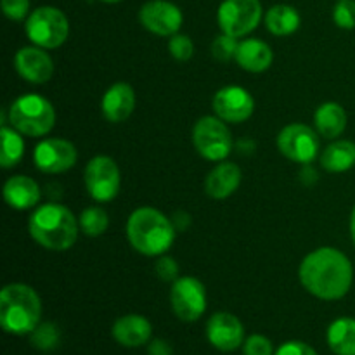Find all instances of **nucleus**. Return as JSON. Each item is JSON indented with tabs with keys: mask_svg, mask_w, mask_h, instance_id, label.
Listing matches in <instances>:
<instances>
[{
	"mask_svg": "<svg viewBox=\"0 0 355 355\" xmlns=\"http://www.w3.org/2000/svg\"><path fill=\"white\" fill-rule=\"evenodd\" d=\"M113 338L127 349H137V347L149 343L153 336V326L144 315L128 314L116 319L111 329Z\"/></svg>",
	"mask_w": 355,
	"mask_h": 355,
	"instance_id": "nucleus-17",
	"label": "nucleus"
},
{
	"mask_svg": "<svg viewBox=\"0 0 355 355\" xmlns=\"http://www.w3.org/2000/svg\"><path fill=\"white\" fill-rule=\"evenodd\" d=\"M31 238L35 243L51 252H64L76 243L80 224L78 218L68 208L58 203L38 207L28 220Z\"/></svg>",
	"mask_w": 355,
	"mask_h": 355,
	"instance_id": "nucleus-2",
	"label": "nucleus"
},
{
	"mask_svg": "<svg viewBox=\"0 0 355 355\" xmlns=\"http://www.w3.org/2000/svg\"><path fill=\"white\" fill-rule=\"evenodd\" d=\"M170 304L180 321L194 322L207 311V290L196 277H179L170 290Z\"/></svg>",
	"mask_w": 355,
	"mask_h": 355,
	"instance_id": "nucleus-11",
	"label": "nucleus"
},
{
	"mask_svg": "<svg viewBox=\"0 0 355 355\" xmlns=\"http://www.w3.org/2000/svg\"><path fill=\"white\" fill-rule=\"evenodd\" d=\"M300 14L286 3L272 6L266 14V26L276 37H288L300 28Z\"/></svg>",
	"mask_w": 355,
	"mask_h": 355,
	"instance_id": "nucleus-25",
	"label": "nucleus"
},
{
	"mask_svg": "<svg viewBox=\"0 0 355 355\" xmlns=\"http://www.w3.org/2000/svg\"><path fill=\"white\" fill-rule=\"evenodd\" d=\"M243 355H274V347L267 336L250 335L243 343Z\"/></svg>",
	"mask_w": 355,
	"mask_h": 355,
	"instance_id": "nucleus-32",
	"label": "nucleus"
},
{
	"mask_svg": "<svg viewBox=\"0 0 355 355\" xmlns=\"http://www.w3.org/2000/svg\"><path fill=\"white\" fill-rule=\"evenodd\" d=\"M236 62L241 69L250 73H262L272 64V49L259 38H246L239 42L236 52Z\"/></svg>",
	"mask_w": 355,
	"mask_h": 355,
	"instance_id": "nucleus-21",
	"label": "nucleus"
},
{
	"mask_svg": "<svg viewBox=\"0 0 355 355\" xmlns=\"http://www.w3.org/2000/svg\"><path fill=\"white\" fill-rule=\"evenodd\" d=\"M217 21L222 33L246 37L262 21V3L260 0H224L217 10Z\"/></svg>",
	"mask_w": 355,
	"mask_h": 355,
	"instance_id": "nucleus-8",
	"label": "nucleus"
},
{
	"mask_svg": "<svg viewBox=\"0 0 355 355\" xmlns=\"http://www.w3.org/2000/svg\"><path fill=\"white\" fill-rule=\"evenodd\" d=\"M148 355H173V349L165 340L155 338L153 342H149Z\"/></svg>",
	"mask_w": 355,
	"mask_h": 355,
	"instance_id": "nucleus-36",
	"label": "nucleus"
},
{
	"mask_svg": "<svg viewBox=\"0 0 355 355\" xmlns=\"http://www.w3.org/2000/svg\"><path fill=\"white\" fill-rule=\"evenodd\" d=\"M80 231L89 238H97L104 234L110 227V217L101 207H89L78 217Z\"/></svg>",
	"mask_w": 355,
	"mask_h": 355,
	"instance_id": "nucleus-27",
	"label": "nucleus"
},
{
	"mask_svg": "<svg viewBox=\"0 0 355 355\" xmlns=\"http://www.w3.org/2000/svg\"><path fill=\"white\" fill-rule=\"evenodd\" d=\"M193 144L208 162H224L232 151V135L218 116H203L193 128Z\"/></svg>",
	"mask_w": 355,
	"mask_h": 355,
	"instance_id": "nucleus-7",
	"label": "nucleus"
},
{
	"mask_svg": "<svg viewBox=\"0 0 355 355\" xmlns=\"http://www.w3.org/2000/svg\"><path fill=\"white\" fill-rule=\"evenodd\" d=\"M42 319V300L23 283L7 284L0 293V326L10 335H28Z\"/></svg>",
	"mask_w": 355,
	"mask_h": 355,
	"instance_id": "nucleus-4",
	"label": "nucleus"
},
{
	"mask_svg": "<svg viewBox=\"0 0 355 355\" xmlns=\"http://www.w3.org/2000/svg\"><path fill=\"white\" fill-rule=\"evenodd\" d=\"M168 51L177 61H189L194 54V44L187 35L175 33L168 40Z\"/></svg>",
	"mask_w": 355,
	"mask_h": 355,
	"instance_id": "nucleus-31",
	"label": "nucleus"
},
{
	"mask_svg": "<svg viewBox=\"0 0 355 355\" xmlns=\"http://www.w3.org/2000/svg\"><path fill=\"white\" fill-rule=\"evenodd\" d=\"M175 225L166 215L151 207H141L127 220V238L135 252L162 257L175 241Z\"/></svg>",
	"mask_w": 355,
	"mask_h": 355,
	"instance_id": "nucleus-3",
	"label": "nucleus"
},
{
	"mask_svg": "<svg viewBox=\"0 0 355 355\" xmlns=\"http://www.w3.org/2000/svg\"><path fill=\"white\" fill-rule=\"evenodd\" d=\"M30 335L31 345L40 352H51L59 345V340H61V333L54 322H40Z\"/></svg>",
	"mask_w": 355,
	"mask_h": 355,
	"instance_id": "nucleus-28",
	"label": "nucleus"
},
{
	"mask_svg": "<svg viewBox=\"0 0 355 355\" xmlns=\"http://www.w3.org/2000/svg\"><path fill=\"white\" fill-rule=\"evenodd\" d=\"M103 2H107V3H116V2H121V0H103Z\"/></svg>",
	"mask_w": 355,
	"mask_h": 355,
	"instance_id": "nucleus-38",
	"label": "nucleus"
},
{
	"mask_svg": "<svg viewBox=\"0 0 355 355\" xmlns=\"http://www.w3.org/2000/svg\"><path fill=\"white\" fill-rule=\"evenodd\" d=\"M328 347L335 355H355V319L338 318L326 333Z\"/></svg>",
	"mask_w": 355,
	"mask_h": 355,
	"instance_id": "nucleus-23",
	"label": "nucleus"
},
{
	"mask_svg": "<svg viewBox=\"0 0 355 355\" xmlns=\"http://www.w3.org/2000/svg\"><path fill=\"white\" fill-rule=\"evenodd\" d=\"M207 338L220 352H234L245 343V328L236 315L215 312L207 322Z\"/></svg>",
	"mask_w": 355,
	"mask_h": 355,
	"instance_id": "nucleus-15",
	"label": "nucleus"
},
{
	"mask_svg": "<svg viewBox=\"0 0 355 355\" xmlns=\"http://www.w3.org/2000/svg\"><path fill=\"white\" fill-rule=\"evenodd\" d=\"M333 21L342 30H354L355 28V2L354 0H338L333 9Z\"/></svg>",
	"mask_w": 355,
	"mask_h": 355,
	"instance_id": "nucleus-30",
	"label": "nucleus"
},
{
	"mask_svg": "<svg viewBox=\"0 0 355 355\" xmlns=\"http://www.w3.org/2000/svg\"><path fill=\"white\" fill-rule=\"evenodd\" d=\"M142 26L158 37H172L182 26V10L168 0H149L139 10Z\"/></svg>",
	"mask_w": 355,
	"mask_h": 355,
	"instance_id": "nucleus-12",
	"label": "nucleus"
},
{
	"mask_svg": "<svg viewBox=\"0 0 355 355\" xmlns=\"http://www.w3.org/2000/svg\"><path fill=\"white\" fill-rule=\"evenodd\" d=\"M350 236H352V241L355 243V207L352 215H350Z\"/></svg>",
	"mask_w": 355,
	"mask_h": 355,
	"instance_id": "nucleus-37",
	"label": "nucleus"
},
{
	"mask_svg": "<svg viewBox=\"0 0 355 355\" xmlns=\"http://www.w3.org/2000/svg\"><path fill=\"white\" fill-rule=\"evenodd\" d=\"M83 180H85V187L94 201L107 203V201L114 200L120 191V168L110 156H94L87 163Z\"/></svg>",
	"mask_w": 355,
	"mask_h": 355,
	"instance_id": "nucleus-9",
	"label": "nucleus"
},
{
	"mask_svg": "<svg viewBox=\"0 0 355 355\" xmlns=\"http://www.w3.org/2000/svg\"><path fill=\"white\" fill-rule=\"evenodd\" d=\"M274 355H318V352H315L311 345H307V343L293 340V342L283 343V345L274 352Z\"/></svg>",
	"mask_w": 355,
	"mask_h": 355,
	"instance_id": "nucleus-35",
	"label": "nucleus"
},
{
	"mask_svg": "<svg viewBox=\"0 0 355 355\" xmlns=\"http://www.w3.org/2000/svg\"><path fill=\"white\" fill-rule=\"evenodd\" d=\"M238 38L231 37V35H218L217 38L211 44V54L217 61L220 62H229L231 59L236 58V52H238Z\"/></svg>",
	"mask_w": 355,
	"mask_h": 355,
	"instance_id": "nucleus-29",
	"label": "nucleus"
},
{
	"mask_svg": "<svg viewBox=\"0 0 355 355\" xmlns=\"http://www.w3.org/2000/svg\"><path fill=\"white\" fill-rule=\"evenodd\" d=\"M2 10L10 21H23L30 10V0H2Z\"/></svg>",
	"mask_w": 355,
	"mask_h": 355,
	"instance_id": "nucleus-34",
	"label": "nucleus"
},
{
	"mask_svg": "<svg viewBox=\"0 0 355 355\" xmlns=\"http://www.w3.org/2000/svg\"><path fill=\"white\" fill-rule=\"evenodd\" d=\"M347 111L342 104L333 101L321 104L314 113L315 130L326 139H336L342 135L347 128Z\"/></svg>",
	"mask_w": 355,
	"mask_h": 355,
	"instance_id": "nucleus-22",
	"label": "nucleus"
},
{
	"mask_svg": "<svg viewBox=\"0 0 355 355\" xmlns=\"http://www.w3.org/2000/svg\"><path fill=\"white\" fill-rule=\"evenodd\" d=\"M40 186L26 175H14L3 186V198L14 210H30L40 201Z\"/></svg>",
	"mask_w": 355,
	"mask_h": 355,
	"instance_id": "nucleus-20",
	"label": "nucleus"
},
{
	"mask_svg": "<svg viewBox=\"0 0 355 355\" xmlns=\"http://www.w3.org/2000/svg\"><path fill=\"white\" fill-rule=\"evenodd\" d=\"M14 68L30 83H47L54 75V61L42 47H23L16 52Z\"/></svg>",
	"mask_w": 355,
	"mask_h": 355,
	"instance_id": "nucleus-16",
	"label": "nucleus"
},
{
	"mask_svg": "<svg viewBox=\"0 0 355 355\" xmlns=\"http://www.w3.org/2000/svg\"><path fill=\"white\" fill-rule=\"evenodd\" d=\"M298 277L302 286L315 298L335 302L345 297L352 288L354 267L345 253L322 246L302 260Z\"/></svg>",
	"mask_w": 355,
	"mask_h": 355,
	"instance_id": "nucleus-1",
	"label": "nucleus"
},
{
	"mask_svg": "<svg viewBox=\"0 0 355 355\" xmlns=\"http://www.w3.org/2000/svg\"><path fill=\"white\" fill-rule=\"evenodd\" d=\"M277 148L291 162L309 165L318 158L321 142L318 130L304 123H291L277 135Z\"/></svg>",
	"mask_w": 355,
	"mask_h": 355,
	"instance_id": "nucleus-10",
	"label": "nucleus"
},
{
	"mask_svg": "<svg viewBox=\"0 0 355 355\" xmlns=\"http://www.w3.org/2000/svg\"><path fill=\"white\" fill-rule=\"evenodd\" d=\"M24 31H26L31 44H35L37 47L58 49L68 40L69 21L62 10L51 6H44L35 9L28 16Z\"/></svg>",
	"mask_w": 355,
	"mask_h": 355,
	"instance_id": "nucleus-6",
	"label": "nucleus"
},
{
	"mask_svg": "<svg viewBox=\"0 0 355 355\" xmlns=\"http://www.w3.org/2000/svg\"><path fill=\"white\" fill-rule=\"evenodd\" d=\"M78 158L76 148L66 139L49 137L38 142L33 151V162L40 172L62 173L73 168Z\"/></svg>",
	"mask_w": 355,
	"mask_h": 355,
	"instance_id": "nucleus-13",
	"label": "nucleus"
},
{
	"mask_svg": "<svg viewBox=\"0 0 355 355\" xmlns=\"http://www.w3.org/2000/svg\"><path fill=\"white\" fill-rule=\"evenodd\" d=\"M156 274L162 281H177L179 279V263L172 257L162 255L156 260Z\"/></svg>",
	"mask_w": 355,
	"mask_h": 355,
	"instance_id": "nucleus-33",
	"label": "nucleus"
},
{
	"mask_svg": "<svg viewBox=\"0 0 355 355\" xmlns=\"http://www.w3.org/2000/svg\"><path fill=\"white\" fill-rule=\"evenodd\" d=\"M103 114L111 123H120L125 121L135 107V92L132 85L125 82H118L111 85L103 96Z\"/></svg>",
	"mask_w": 355,
	"mask_h": 355,
	"instance_id": "nucleus-18",
	"label": "nucleus"
},
{
	"mask_svg": "<svg viewBox=\"0 0 355 355\" xmlns=\"http://www.w3.org/2000/svg\"><path fill=\"white\" fill-rule=\"evenodd\" d=\"M321 165L326 172L342 173L355 166V142L335 141L322 151Z\"/></svg>",
	"mask_w": 355,
	"mask_h": 355,
	"instance_id": "nucleus-24",
	"label": "nucleus"
},
{
	"mask_svg": "<svg viewBox=\"0 0 355 355\" xmlns=\"http://www.w3.org/2000/svg\"><path fill=\"white\" fill-rule=\"evenodd\" d=\"M0 139H2V151H0V165L3 168H12L21 162L24 155L23 134L12 127L2 125L0 128Z\"/></svg>",
	"mask_w": 355,
	"mask_h": 355,
	"instance_id": "nucleus-26",
	"label": "nucleus"
},
{
	"mask_svg": "<svg viewBox=\"0 0 355 355\" xmlns=\"http://www.w3.org/2000/svg\"><path fill=\"white\" fill-rule=\"evenodd\" d=\"M9 123L28 137L47 135L55 125V110L45 97L24 94L9 107Z\"/></svg>",
	"mask_w": 355,
	"mask_h": 355,
	"instance_id": "nucleus-5",
	"label": "nucleus"
},
{
	"mask_svg": "<svg viewBox=\"0 0 355 355\" xmlns=\"http://www.w3.org/2000/svg\"><path fill=\"white\" fill-rule=\"evenodd\" d=\"M241 184V168L236 163L222 162L205 179V193L214 200H225L238 191Z\"/></svg>",
	"mask_w": 355,
	"mask_h": 355,
	"instance_id": "nucleus-19",
	"label": "nucleus"
},
{
	"mask_svg": "<svg viewBox=\"0 0 355 355\" xmlns=\"http://www.w3.org/2000/svg\"><path fill=\"white\" fill-rule=\"evenodd\" d=\"M214 111L220 120L227 123H243L255 110L252 94L238 85H227L217 90L214 96Z\"/></svg>",
	"mask_w": 355,
	"mask_h": 355,
	"instance_id": "nucleus-14",
	"label": "nucleus"
}]
</instances>
